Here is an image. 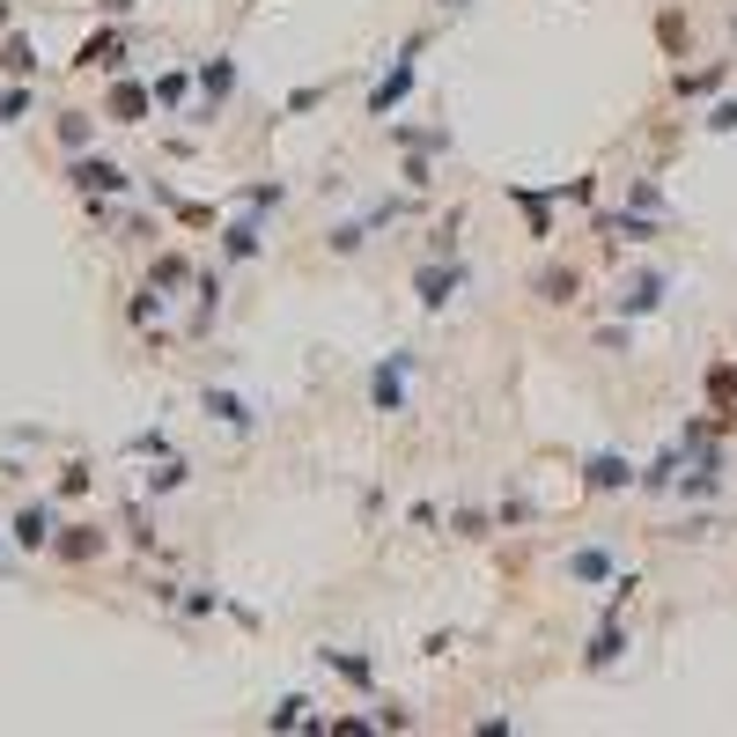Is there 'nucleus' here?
Returning <instances> with one entry per match:
<instances>
[{
    "mask_svg": "<svg viewBox=\"0 0 737 737\" xmlns=\"http://www.w3.org/2000/svg\"><path fill=\"white\" fill-rule=\"evenodd\" d=\"M185 89H193V74H185V67H170L163 81H155V103H185Z\"/></svg>",
    "mask_w": 737,
    "mask_h": 737,
    "instance_id": "24",
    "label": "nucleus"
},
{
    "mask_svg": "<svg viewBox=\"0 0 737 737\" xmlns=\"http://www.w3.org/2000/svg\"><path fill=\"white\" fill-rule=\"evenodd\" d=\"M266 730H318V715H310V701H302V693H288V701L266 715Z\"/></svg>",
    "mask_w": 737,
    "mask_h": 737,
    "instance_id": "14",
    "label": "nucleus"
},
{
    "mask_svg": "<svg viewBox=\"0 0 737 737\" xmlns=\"http://www.w3.org/2000/svg\"><path fill=\"white\" fill-rule=\"evenodd\" d=\"M52 539V516L45 509H23L15 516V546H45Z\"/></svg>",
    "mask_w": 737,
    "mask_h": 737,
    "instance_id": "20",
    "label": "nucleus"
},
{
    "mask_svg": "<svg viewBox=\"0 0 737 737\" xmlns=\"http://www.w3.org/2000/svg\"><path fill=\"white\" fill-rule=\"evenodd\" d=\"M23 111H30V97H23V89H8V97H0V119H8V125L23 119Z\"/></svg>",
    "mask_w": 737,
    "mask_h": 737,
    "instance_id": "29",
    "label": "nucleus"
},
{
    "mask_svg": "<svg viewBox=\"0 0 737 737\" xmlns=\"http://www.w3.org/2000/svg\"><path fill=\"white\" fill-rule=\"evenodd\" d=\"M59 141H67V147H89V119H81V111H67V119H59Z\"/></svg>",
    "mask_w": 737,
    "mask_h": 737,
    "instance_id": "26",
    "label": "nucleus"
},
{
    "mask_svg": "<svg viewBox=\"0 0 737 737\" xmlns=\"http://www.w3.org/2000/svg\"><path fill=\"white\" fill-rule=\"evenodd\" d=\"M619 649H627V635H619V627H597V635H590V671H605V663H619Z\"/></svg>",
    "mask_w": 737,
    "mask_h": 737,
    "instance_id": "18",
    "label": "nucleus"
},
{
    "mask_svg": "<svg viewBox=\"0 0 737 737\" xmlns=\"http://www.w3.org/2000/svg\"><path fill=\"white\" fill-rule=\"evenodd\" d=\"M318 657L332 663V671H340L354 693H376V663H369V657H354V649H318Z\"/></svg>",
    "mask_w": 737,
    "mask_h": 737,
    "instance_id": "11",
    "label": "nucleus"
},
{
    "mask_svg": "<svg viewBox=\"0 0 737 737\" xmlns=\"http://www.w3.org/2000/svg\"><path fill=\"white\" fill-rule=\"evenodd\" d=\"M221 251H229V258H258V215L229 221V229H221Z\"/></svg>",
    "mask_w": 737,
    "mask_h": 737,
    "instance_id": "16",
    "label": "nucleus"
},
{
    "mask_svg": "<svg viewBox=\"0 0 737 737\" xmlns=\"http://www.w3.org/2000/svg\"><path fill=\"white\" fill-rule=\"evenodd\" d=\"M199 406H207V414H215L221 428H237V436H244V428H251V406H244V398H237V392H221V384H215V392H199Z\"/></svg>",
    "mask_w": 737,
    "mask_h": 737,
    "instance_id": "12",
    "label": "nucleus"
},
{
    "mask_svg": "<svg viewBox=\"0 0 737 737\" xmlns=\"http://www.w3.org/2000/svg\"><path fill=\"white\" fill-rule=\"evenodd\" d=\"M147 111H155V89H141V81H111V119L119 125H141Z\"/></svg>",
    "mask_w": 737,
    "mask_h": 737,
    "instance_id": "9",
    "label": "nucleus"
},
{
    "mask_svg": "<svg viewBox=\"0 0 737 737\" xmlns=\"http://www.w3.org/2000/svg\"><path fill=\"white\" fill-rule=\"evenodd\" d=\"M420 354L414 346H392L384 362L369 369V414H406V384H414Z\"/></svg>",
    "mask_w": 737,
    "mask_h": 737,
    "instance_id": "2",
    "label": "nucleus"
},
{
    "mask_svg": "<svg viewBox=\"0 0 737 737\" xmlns=\"http://www.w3.org/2000/svg\"><path fill=\"white\" fill-rule=\"evenodd\" d=\"M531 295H539V302H575V273H568V266H546L539 280H531Z\"/></svg>",
    "mask_w": 737,
    "mask_h": 737,
    "instance_id": "15",
    "label": "nucleus"
},
{
    "mask_svg": "<svg viewBox=\"0 0 737 737\" xmlns=\"http://www.w3.org/2000/svg\"><path fill=\"white\" fill-rule=\"evenodd\" d=\"M125 59V37L119 30H103V37H89V45H81V67H119Z\"/></svg>",
    "mask_w": 737,
    "mask_h": 737,
    "instance_id": "17",
    "label": "nucleus"
},
{
    "mask_svg": "<svg viewBox=\"0 0 737 737\" xmlns=\"http://www.w3.org/2000/svg\"><path fill=\"white\" fill-rule=\"evenodd\" d=\"M641 472L619 458V450H597V458H583V487H597V494H627Z\"/></svg>",
    "mask_w": 737,
    "mask_h": 737,
    "instance_id": "6",
    "label": "nucleus"
},
{
    "mask_svg": "<svg viewBox=\"0 0 737 737\" xmlns=\"http://www.w3.org/2000/svg\"><path fill=\"white\" fill-rule=\"evenodd\" d=\"M147 487H155V494H170V487H185V458H163V465L147 472Z\"/></svg>",
    "mask_w": 737,
    "mask_h": 737,
    "instance_id": "23",
    "label": "nucleus"
},
{
    "mask_svg": "<svg viewBox=\"0 0 737 737\" xmlns=\"http://www.w3.org/2000/svg\"><path fill=\"white\" fill-rule=\"evenodd\" d=\"M199 89H207V119H215L221 97L237 89V59H207V67H199Z\"/></svg>",
    "mask_w": 737,
    "mask_h": 737,
    "instance_id": "13",
    "label": "nucleus"
},
{
    "mask_svg": "<svg viewBox=\"0 0 737 737\" xmlns=\"http://www.w3.org/2000/svg\"><path fill=\"white\" fill-rule=\"evenodd\" d=\"M406 185H414V193H428V155H420V147L406 155Z\"/></svg>",
    "mask_w": 737,
    "mask_h": 737,
    "instance_id": "28",
    "label": "nucleus"
},
{
    "mask_svg": "<svg viewBox=\"0 0 737 737\" xmlns=\"http://www.w3.org/2000/svg\"><path fill=\"white\" fill-rule=\"evenodd\" d=\"M185 280H193V266H185V258H155V288H185Z\"/></svg>",
    "mask_w": 737,
    "mask_h": 737,
    "instance_id": "22",
    "label": "nucleus"
},
{
    "mask_svg": "<svg viewBox=\"0 0 737 737\" xmlns=\"http://www.w3.org/2000/svg\"><path fill=\"white\" fill-rule=\"evenodd\" d=\"M67 177H74V193H125V185H133L119 163H97V155H74Z\"/></svg>",
    "mask_w": 737,
    "mask_h": 737,
    "instance_id": "7",
    "label": "nucleus"
},
{
    "mask_svg": "<svg viewBox=\"0 0 737 737\" xmlns=\"http://www.w3.org/2000/svg\"><path fill=\"white\" fill-rule=\"evenodd\" d=\"M436 8H442V15H458V8H472V0H436Z\"/></svg>",
    "mask_w": 737,
    "mask_h": 737,
    "instance_id": "30",
    "label": "nucleus"
},
{
    "mask_svg": "<svg viewBox=\"0 0 737 737\" xmlns=\"http://www.w3.org/2000/svg\"><path fill=\"white\" fill-rule=\"evenodd\" d=\"M568 575H575V583H613L619 575L613 546H575V553H568Z\"/></svg>",
    "mask_w": 737,
    "mask_h": 737,
    "instance_id": "8",
    "label": "nucleus"
},
{
    "mask_svg": "<svg viewBox=\"0 0 737 737\" xmlns=\"http://www.w3.org/2000/svg\"><path fill=\"white\" fill-rule=\"evenodd\" d=\"M465 280H472L465 258H458V251H436V258H428V266L414 273V302H420V310H450Z\"/></svg>",
    "mask_w": 737,
    "mask_h": 737,
    "instance_id": "3",
    "label": "nucleus"
},
{
    "mask_svg": "<svg viewBox=\"0 0 737 737\" xmlns=\"http://www.w3.org/2000/svg\"><path fill=\"white\" fill-rule=\"evenodd\" d=\"M59 553H67V561H97V553H103V531H89V524H74L67 539H59Z\"/></svg>",
    "mask_w": 737,
    "mask_h": 737,
    "instance_id": "19",
    "label": "nucleus"
},
{
    "mask_svg": "<svg viewBox=\"0 0 737 737\" xmlns=\"http://www.w3.org/2000/svg\"><path fill=\"white\" fill-rule=\"evenodd\" d=\"M627 207H641V215H663V193L649 185V177H635V193H627Z\"/></svg>",
    "mask_w": 737,
    "mask_h": 737,
    "instance_id": "25",
    "label": "nucleus"
},
{
    "mask_svg": "<svg viewBox=\"0 0 737 737\" xmlns=\"http://www.w3.org/2000/svg\"><path fill=\"white\" fill-rule=\"evenodd\" d=\"M509 199L524 207V221H531V237H553V193H531V185H509Z\"/></svg>",
    "mask_w": 737,
    "mask_h": 737,
    "instance_id": "10",
    "label": "nucleus"
},
{
    "mask_svg": "<svg viewBox=\"0 0 737 737\" xmlns=\"http://www.w3.org/2000/svg\"><path fill=\"white\" fill-rule=\"evenodd\" d=\"M590 229H597V237H619V244H657V237H663V221L641 215V207H627V215L597 207V215H590Z\"/></svg>",
    "mask_w": 737,
    "mask_h": 737,
    "instance_id": "4",
    "label": "nucleus"
},
{
    "mask_svg": "<svg viewBox=\"0 0 737 737\" xmlns=\"http://www.w3.org/2000/svg\"><path fill=\"white\" fill-rule=\"evenodd\" d=\"M708 125H715V133H737V97H723V103H715V111H708Z\"/></svg>",
    "mask_w": 737,
    "mask_h": 737,
    "instance_id": "27",
    "label": "nucleus"
},
{
    "mask_svg": "<svg viewBox=\"0 0 737 737\" xmlns=\"http://www.w3.org/2000/svg\"><path fill=\"white\" fill-rule=\"evenodd\" d=\"M730 74V59H715V67H693V74H679V97H701V89H715Z\"/></svg>",
    "mask_w": 737,
    "mask_h": 737,
    "instance_id": "21",
    "label": "nucleus"
},
{
    "mask_svg": "<svg viewBox=\"0 0 737 737\" xmlns=\"http://www.w3.org/2000/svg\"><path fill=\"white\" fill-rule=\"evenodd\" d=\"M420 52H428V37H406V45H398V59H392V74H384V81H376V89H369V119H392L398 103L414 97V81H420Z\"/></svg>",
    "mask_w": 737,
    "mask_h": 737,
    "instance_id": "1",
    "label": "nucleus"
},
{
    "mask_svg": "<svg viewBox=\"0 0 737 737\" xmlns=\"http://www.w3.org/2000/svg\"><path fill=\"white\" fill-rule=\"evenodd\" d=\"M663 295H671V280H663V273H635V280H627V295H613V310H619V318H657Z\"/></svg>",
    "mask_w": 737,
    "mask_h": 737,
    "instance_id": "5",
    "label": "nucleus"
}]
</instances>
